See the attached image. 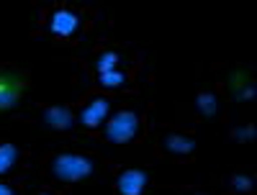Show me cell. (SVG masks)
<instances>
[{
  "instance_id": "1",
  "label": "cell",
  "mask_w": 257,
  "mask_h": 195,
  "mask_svg": "<svg viewBox=\"0 0 257 195\" xmlns=\"http://www.w3.org/2000/svg\"><path fill=\"white\" fill-rule=\"evenodd\" d=\"M47 172L57 182L75 185L90 180L98 172V162L88 154H80V151H59L47 162Z\"/></svg>"
},
{
  "instance_id": "2",
  "label": "cell",
  "mask_w": 257,
  "mask_h": 195,
  "mask_svg": "<svg viewBox=\"0 0 257 195\" xmlns=\"http://www.w3.org/2000/svg\"><path fill=\"white\" fill-rule=\"evenodd\" d=\"M139 128H142V121H139V113L132 111V108H121V111L111 113L108 121L103 123V136L108 144H128V141H134L137 134H139Z\"/></svg>"
},
{
  "instance_id": "3",
  "label": "cell",
  "mask_w": 257,
  "mask_h": 195,
  "mask_svg": "<svg viewBox=\"0 0 257 195\" xmlns=\"http://www.w3.org/2000/svg\"><path fill=\"white\" fill-rule=\"evenodd\" d=\"M26 95V77L16 67H0V113H8Z\"/></svg>"
},
{
  "instance_id": "4",
  "label": "cell",
  "mask_w": 257,
  "mask_h": 195,
  "mask_svg": "<svg viewBox=\"0 0 257 195\" xmlns=\"http://www.w3.org/2000/svg\"><path fill=\"white\" fill-rule=\"evenodd\" d=\"M82 26V16L72 8H57L47 18V31L57 39H72Z\"/></svg>"
},
{
  "instance_id": "5",
  "label": "cell",
  "mask_w": 257,
  "mask_h": 195,
  "mask_svg": "<svg viewBox=\"0 0 257 195\" xmlns=\"http://www.w3.org/2000/svg\"><path fill=\"white\" fill-rule=\"evenodd\" d=\"M226 93L234 103H249L254 100L257 95V85H254V77L249 70L244 67H237V70H231L229 77H226Z\"/></svg>"
},
{
  "instance_id": "6",
  "label": "cell",
  "mask_w": 257,
  "mask_h": 195,
  "mask_svg": "<svg viewBox=\"0 0 257 195\" xmlns=\"http://www.w3.org/2000/svg\"><path fill=\"white\" fill-rule=\"evenodd\" d=\"M149 187V172L142 167H128L116 175V192L118 195H144Z\"/></svg>"
},
{
  "instance_id": "7",
  "label": "cell",
  "mask_w": 257,
  "mask_h": 195,
  "mask_svg": "<svg viewBox=\"0 0 257 195\" xmlns=\"http://www.w3.org/2000/svg\"><path fill=\"white\" fill-rule=\"evenodd\" d=\"M108 116H111V100L103 98V95H98V98H93V100L77 113V121H80L85 128H98V126H103L105 121H108Z\"/></svg>"
},
{
  "instance_id": "8",
  "label": "cell",
  "mask_w": 257,
  "mask_h": 195,
  "mask_svg": "<svg viewBox=\"0 0 257 195\" xmlns=\"http://www.w3.org/2000/svg\"><path fill=\"white\" fill-rule=\"evenodd\" d=\"M160 146L165 154L170 157H190L196 151V139L188 136V134H180V131H165L162 139H160Z\"/></svg>"
},
{
  "instance_id": "9",
  "label": "cell",
  "mask_w": 257,
  "mask_h": 195,
  "mask_svg": "<svg viewBox=\"0 0 257 195\" xmlns=\"http://www.w3.org/2000/svg\"><path fill=\"white\" fill-rule=\"evenodd\" d=\"M41 121H44L52 131H70L77 121V116L72 113L70 105H47L44 111H41Z\"/></svg>"
},
{
  "instance_id": "10",
  "label": "cell",
  "mask_w": 257,
  "mask_h": 195,
  "mask_svg": "<svg viewBox=\"0 0 257 195\" xmlns=\"http://www.w3.org/2000/svg\"><path fill=\"white\" fill-rule=\"evenodd\" d=\"M196 111L201 113V118H216V113H219V98H216V93L201 90L196 95Z\"/></svg>"
},
{
  "instance_id": "11",
  "label": "cell",
  "mask_w": 257,
  "mask_h": 195,
  "mask_svg": "<svg viewBox=\"0 0 257 195\" xmlns=\"http://www.w3.org/2000/svg\"><path fill=\"white\" fill-rule=\"evenodd\" d=\"M18 157H21V151L13 141H3L0 144V177L8 175V172L18 164Z\"/></svg>"
},
{
  "instance_id": "12",
  "label": "cell",
  "mask_w": 257,
  "mask_h": 195,
  "mask_svg": "<svg viewBox=\"0 0 257 195\" xmlns=\"http://www.w3.org/2000/svg\"><path fill=\"white\" fill-rule=\"evenodd\" d=\"M118 64H121V54L113 52V49H103L95 59H93V70L98 75L103 72H111V70H118Z\"/></svg>"
},
{
  "instance_id": "13",
  "label": "cell",
  "mask_w": 257,
  "mask_h": 195,
  "mask_svg": "<svg viewBox=\"0 0 257 195\" xmlns=\"http://www.w3.org/2000/svg\"><path fill=\"white\" fill-rule=\"evenodd\" d=\"M229 136L237 144H252L257 139V128H254V123H242V126H234Z\"/></svg>"
},
{
  "instance_id": "14",
  "label": "cell",
  "mask_w": 257,
  "mask_h": 195,
  "mask_svg": "<svg viewBox=\"0 0 257 195\" xmlns=\"http://www.w3.org/2000/svg\"><path fill=\"white\" fill-rule=\"evenodd\" d=\"M98 85L100 88H108V90H116L121 85H126V72H121V70L103 72V75H98Z\"/></svg>"
},
{
  "instance_id": "15",
  "label": "cell",
  "mask_w": 257,
  "mask_h": 195,
  "mask_svg": "<svg viewBox=\"0 0 257 195\" xmlns=\"http://www.w3.org/2000/svg\"><path fill=\"white\" fill-rule=\"evenodd\" d=\"M229 185H231V190L247 195V192H252V187H254V177H252V175H244V172H234L231 180H229Z\"/></svg>"
},
{
  "instance_id": "16",
  "label": "cell",
  "mask_w": 257,
  "mask_h": 195,
  "mask_svg": "<svg viewBox=\"0 0 257 195\" xmlns=\"http://www.w3.org/2000/svg\"><path fill=\"white\" fill-rule=\"evenodd\" d=\"M0 195H18V192H16V187H13V185H8V182L0 180Z\"/></svg>"
},
{
  "instance_id": "17",
  "label": "cell",
  "mask_w": 257,
  "mask_h": 195,
  "mask_svg": "<svg viewBox=\"0 0 257 195\" xmlns=\"http://www.w3.org/2000/svg\"><path fill=\"white\" fill-rule=\"evenodd\" d=\"M36 195H52V192H47V190H41V192H36Z\"/></svg>"
},
{
  "instance_id": "18",
  "label": "cell",
  "mask_w": 257,
  "mask_h": 195,
  "mask_svg": "<svg viewBox=\"0 0 257 195\" xmlns=\"http://www.w3.org/2000/svg\"><path fill=\"white\" fill-rule=\"evenodd\" d=\"M193 195H208V192H193Z\"/></svg>"
}]
</instances>
